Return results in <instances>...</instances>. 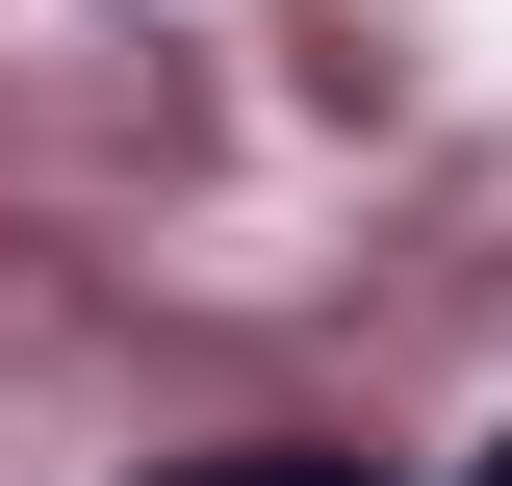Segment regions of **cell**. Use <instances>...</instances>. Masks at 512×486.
<instances>
[{"label":"cell","instance_id":"cell-1","mask_svg":"<svg viewBox=\"0 0 512 486\" xmlns=\"http://www.w3.org/2000/svg\"><path fill=\"white\" fill-rule=\"evenodd\" d=\"M256 486H333V461H256Z\"/></svg>","mask_w":512,"mask_h":486}]
</instances>
